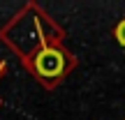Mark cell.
I'll list each match as a JSON object with an SVG mask.
<instances>
[{
	"label": "cell",
	"instance_id": "obj_1",
	"mask_svg": "<svg viewBox=\"0 0 125 120\" xmlns=\"http://www.w3.org/2000/svg\"><path fill=\"white\" fill-rule=\"evenodd\" d=\"M65 67V58L58 49H44L35 58V69L42 76H58Z\"/></svg>",
	"mask_w": 125,
	"mask_h": 120
},
{
	"label": "cell",
	"instance_id": "obj_2",
	"mask_svg": "<svg viewBox=\"0 0 125 120\" xmlns=\"http://www.w3.org/2000/svg\"><path fill=\"white\" fill-rule=\"evenodd\" d=\"M116 39H118V44H123V46H125V18L116 26Z\"/></svg>",
	"mask_w": 125,
	"mask_h": 120
}]
</instances>
